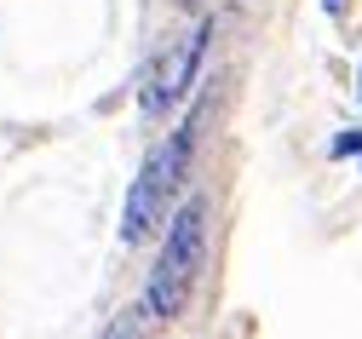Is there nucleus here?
I'll return each instance as SVG.
<instances>
[{"label": "nucleus", "instance_id": "obj_1", "mask_svg": "<svg viewBox=\"0 0 362 339\" xmlns=\"http://www.w3.org/2000/svg\"><path fill=\"white\" fill-rule=\"evenodd\" d=\"M202 259H207V202L190 196L185 207H178L167 219V241H161V259L144 282V311L150 322H173L178 311H185L190 287L202 276Z\"/></svg>", "mask_w": 362, "mask_h": 339}, {"label": "nucleus", "instance_id": "obj_2", "mask_svg": "<svg viewBox=\"0 0 362 339\" xmlns=\"http://www.w3.org/2000/svg\"><path fill=\"white\" fill-rule=\"evenodd\" d=\"M196 132H202V110H190V121L178 127V132H167V144H156V150L144 156L139 178H132V190H127V213H121V241H127V248H139V241L167 219L178 184H185Z\"/></svg>", "mask_w": 362, "mask_h": 339}, {"label": "nucleus", "instance_id": "obj_3", "mask_svg": "<svg viewBox=\"0 0 362 339\" xmlns=\"http://www.w3.org/2000/svg\"><path fill=\"white\" fill-rule=\"evenodd\" d=\"M207 46H213V18H202L185 40H173V46H167V52H161V64L150 69V86H144V115H167V110H173V104L196 86Z\"/></svg>", "mask_w": 362, "mask_h": 339}, {"label": "nucleus", "instance_id": "obj_4", "mask_svg": "<svg viewBox=\"0 0 362 339\" xmlns=\"http://www.w3.org/2000/svg\"><path fill=\"white\" fill-rule=\"evenodd\" d=\"M144 322H150V311H144V305H139V311H121L98 339H144Z\"/></svg>", "mask_w": 362, "mask_h": 339}]
</instances>
